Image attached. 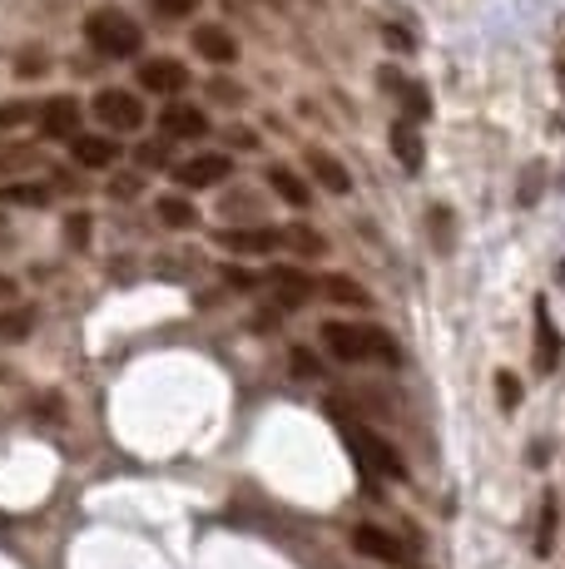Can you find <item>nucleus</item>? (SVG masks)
<instances>
[{
    "label": "nucleus",
    "mask_w": 565,
    "mask_h": 569,
    "mask_svg": "<svg viewBox=\"0 0 565 569\" xmlns=\"http://www.w3.org/2000/svg\"><path fill=\"white\" fill-rule=\"evenodd\" d=\"M139 84H145L149 94H179V90H189V70H184L179 60H169V54H155V60H145V70H139Z\"/></svg>",
    "instance_id": "obj_8"
},
{
    "label": "nucleus",
    "mask_w": 565,
    "mask_h": 569,
    "mask_svg": "<svg viewBox=\"0 0 565 569\" xmlns=\"http://www.w3.org/2000/svg\"><path fill=\"white\" fill-rule=\"evenodd\" d=\"M393 154H397V163L407 173L422 169V139H417V129H412L407 119H397V124H393Z\"/></svg>",
    "instance_id": "obj_18"
},
{
    "label": "nucleus",
    "mask_w": 565,
    "mask_h": 569,
    "mask_svg": "<svg viewBox=\"0 0 565 569\" xmlns=\"http://www.w3.org/2000/svg\"><path fill=\"white\" fill-rule=\"evenodd\" d=\"M80 114H85V109H80L75 94H56V100L40 104L36 119H40V129H46L50 139H75V134H80Z\"/></svg>",
    "instance_id": "obj_7"
},
{
    "label": "nucleus",
    "mask_w": 565,
    "mask_h": 569,
    "mask_svg": "<svg viewBox=\"0 0 565 569\" xmlns=\"http://www.w3.org/2000/svg\"><path fill=\"white\" fill-rule=\"evenodd\" d=\"M85 228H90V218H85V213H75V218H70V243H75V248L85 243Z\"/></svg>",
    "instance_id": "obj_30"
},
{
    "label": "nucleus",
    "mask_w": 565,
    "mask_h": 569,
    "mask_svg": "<svg viewBox=\"0 0 565 569\" xmlns=\"http://www.w3.org/2000/svg\"><path fill=\"white\" fill-rule=\"evenodd\" d=\"M353 545H357V555H367V560L407 565V550H402V545H397L387 530H377V525H357V530H353Z\"/></svg>",
    "instance_id": "obj_9"
},
{
    "label": "nucleus",
    "mask_w": 565,
    "mask_h": 569,
    "mask_svg": "<svg viewBox=\"0 0 565 569\" xmlns=\"http://www.w3.org/2000/svg\"><path fill=\"white\" fill-rule=\"evenodd\" d=\"M155 6V16H165V20H189L194 10H199V0H149Z\"/></svg>",
    "instance_id": "obj_26"
},
{
    "label": "nucleus",
    "mask_w": 565,
    "mask_h": 569,
    "mask_svg": "<svg viewBox=\"0 0 565 569\" xmlns=\"http://www.w3.org/2000/svg\"><path fill=\"white\" fill-rule=\"evenodd\" d=\"M6 298H16V282H10V278H0V302H6Z\"/></svg>",
    "instance_id": "obj_32"
},
{
    "label": "nucleus",
    "mask_w": 565,
    "mask_h": 569,
    "mask_svg": "<svg viewBox=\"0 0 565 569\" xmlns=\"http://www.w3.org/2000/svg\"><path fill=\"white\" fill-rule=\"evenodd\" d=\"M214 238H219V248H228V253H248V258H264L274 248H282L278 228H219Z\"/></svg>",
    "instance_id": "obj_6"
},
{
    "label": "nucleus",
    "mask_w": 565,
    "mask_h": 569,
    "mask_svg": "<svg viewBox=\"0 0 565 569\" xmlns=\"http://www.w3.org/2000/svg\"><path fill=\"white\" fill-rule=\"evenodd\" d=\"M0 199L20 203V208H46L50 203V189H40V183H10V189H0Z\"/></svg>",
    "instance_id": "obj_23"
},
{
    "label": "nucleus",
    "mask_w": 565,
    "mask_h": 569,
    "mask_svg": "<svg viewBox=\"0 0 565 569\" xmlns=\"http://www.w3.org/2000/svg\"><path fill=\"white\" fill-rule=\"evenodd\" d=\"M308 173L318 179V189H328V193H353V173H347V163H338L328 154V149H308Z\"/></svg>",
    "instance_id": "obj_11"
},
{
    "label": "nucleus",
    "mask_w": 565,
    "mask_h": 569,
    "mask_svg": "<svg viewBox=\"0 0 565 569\" xmlns=\"http://www.w3.org/2000/svg\"><path fill=\"white\" fill-rule=\"evenodd\" d=\"M159 124H165V134L174 139H204L209 134V114L194 104H169L165 114H159Z\"/></svg>",
    "instance_id": "obj_13"
},
{
    "label": "nucleus",
    "mask_w": 565,
    "mask_h": 569,
    "mask_svg": "<svg viewBox=\"0 0 565 569\" xmlns=\"http://www.w3.org/2000/svg\"><path fill=\"white\" fill-rule=\"evenodd\" d=\"M159 223L174 228V233H184V228H199V208H194L189 199H179V193H165V199L155 203Z\"/></svg>",
    "instance_id": "obj_16"
},
{
    "label": "nucleus",
    "mask_w": 565,
    "mask_h": 569,
    "mask_svg": "<svg viewBox=\"0 0 565 569\" xmlns=\"http://www.w3.org/2000/svg\"><path fill=\"white\" fill-rule=\"evenodd\" d=\"M496 397H502V407H506V411H516V407H521V381L511 377V371H502V377H496Z\"/></svg>",
    "instance_id": "obj_27"
},
{
    "label": "nucleus",
    "mask_w": 565,
    "mask_h": 569,
    "mask_svg": "<svg viewBox=\"0 0 565 569\" xmlns=\"http://www.w3.org/2000/svg\"><path fill=\"white\" fill-rule=\"evenodd\" d=\"M293 371H303V377H313V371H318V362H313L308 352H293Z\"/></svg>",
    "instance_id": "obj_31"
},
{
    "label": "nucleus",
    "mask_w": 565,
    "mask_h": 569,
    "mask_svg": "<svg viewBox=\"0 0 565 569\" xmlns=\"http://www.w3.org/2000/svg\"><path fill=\"white\" fill-rule=\"evenodd\" d=\"M278 233H282V248H293V253H303V258H323V253H328L323 233H313V228H303V223L278 228Z\"/></svg>",
    "instance_id": "obj_21"
},
{
    "label": "nucleus",
    "mask_w": 565,
    "mask_h": 569,
    "mask_svg": "<svg viewBox=\"0 0 565 569\" xmlns=\"http://www.w3.org/2000/svg\"><path fill=\"white\" fill-rule=\"evenodd\" d=\"M30 119H36V104H0V129H20V124H30Z\"/></svg>",
    "instance_id": "obj_25"
},
{
    "label": "nucleus",
    "mask_w": 565,
    "mask_h": 569,
    "mask_svg": "<svg viewBox=\"0 0 565 569\" xmlns=\"http://www.w3.org/2000/svg\"><path fill=\"white\" fill-rule=\"evenodd\" d=\"M551 550H556V500H546V510H541V530H536V555L546 560Z\"/></svg>",
    "instance_id": "obj_24"
},
{
    "label": "nucleus",
    "mask_w": 565,
    "mask_h": 569,
    "mask_svg": "<svg viewBox=\"0 0 565 569\" xmlns=\"http://www.w3.org/2000/svg\"><path fill=\"white\" fill-rule=\"evenodd\" d=\"M383 84L402 94V104H407V119H427V114H432V100H427V90H422V84H407V80H402V74H393V70L383 74Z\"/></svg>",
    "instance_id": "obj_19"
},
{
    "label": "nucleus",
    "mask_w": 565,
    "mask_h": 569,
    "mask_svg": "<svg viewBox=\"0 0 565 569\" xmlns=\"http://www.w3.org/2000/svg\"><path fill=\"white\" fill-rule=\"evenodd\" d=\"M85 36H90V46L100 54H110V60H135L139 46H145V30L135 26V20L125 16V10L105 6V10H90V20H85Z\"/></svg>",
    "instance_id": "obj_2"
},
{
    "label": "nucleus",
    "mask_w": 565,
    "mask_h": 569,
    "mask_svg": "<svg viewBox=\"0 0 565 569\" xmlns=\"http://www.w3.org/2000/svg\"><path fill=\"white\" fill-rule=\"evenodd\" d=\"M174 183L179 189H219V183H228V173H234V159L228 154H189V159H179L174 163Z\"/></svg>",
    "instance_id": "obj_4"
},
{
    "label": "nucleus",
    "mask_w": 565,
    "mask_h": 569,
    "mask_svg": "<svg viewBox=\"0 0 565 569\" xmlns=\"http://www.w3.org/2000/svg\"><path fill=\"white\" fill-rule=\"evenodd\" d=\"M343 446L353 451V461L363 466V476H373V480H377V476H387V480H402V476H407L402 456H397L377 431H367V426L343 421Z\"/></svg>",
    "instance_id": "obj_3"
},
{
    "label": "nucleus",
    "mask_w": 565,
    "mask_h": 569,
    "mask_svg": "<svg viewBox=\"0 0 565 569\" xmlns=\"http://www.w3.org/2000/svg\"><path fill=\"white\" fill-rule=\"evenodd\" d=\"M70 159L80 163V169H110V163L119 159V144L105 134H75L70 139Z\"/></svg>",
    "instance_id": "obj_12"
},
{
    "label": "nucleus",
    "mask_w": 565,
    "mask_h": 569,
    "mask_svg": "<svg viewBox=\"0 0 565 569\" xmlns=\"http://www.w3.org/2000/svg\"><path fill=\"white\" fill-rule=\"evenodd\" d=\"M115 199H139V173H119V179L110 183Z\"/></svg>",
    "instance_id": "obj_28"
},
{
    "label": "nucleus",
    "mask_w": 565,
    "mask_h": 569,
    "mask_svg": "<svg viewBox=\"0 0 565 569\" xmlns=\"http://www.w3.org/2000/svg\"><path fill=\"white\" fill-rule=\"evenodd\" d=\"M318 342L328 347V357H338V362H347V367H357V362H397L393 332L367 327V322H343V317H333V322L318 327Z\"/></svg>",
    "instance_id": "obj_1"
},
{
    "label": "nucleus",
    "mask_w": 565,
    "mask_h": 569,
    "mask_svg": "<svg viewBox=\"0 0 565 569\" xmlns=\"http://www.w3.org/2000/svg\"><path fill=\"white\" fill-rule=\"evenodd\" d=\"M556 362H561V332H556V322H551L546 302H541L536 308V367L556 371Z\"/></svg>",
    "instance_id": "obj_15"
},
{
    "label": "nucleus",
    "mask_w": 565,
    "mask_h": 569,
    "mask_svg": "<svg viewBox=\"0 0 565 569\" xmlns=\"http://www.w3.org/2000/svg\"><path fill=\"white\" fill-rule=\"evenodd\" d=\"M268 288H274L278 308H303L313 292V278L303 268H268Z\"/></svg>",
    "instance_id": "obj_10"
},
{
    "label": "nucleus",
    "mask_w": 565,
    "mask_h": 569,
    "mask_svg": "<svg viewBox=\"0 0 565 569\" xmlns=\"http://www.w3.org/2000/svg\"><path fill=\"white\" fill-rule=\"evenodd\" d=\"M323 298L343 302V308H373L367 288H363V282H353V278H323Z\"/></svg>",
    "instance_id": "obj_20"
},
{
    "label": "nucleus",
    "mask_w": 565,
    "mask_h": 569,
    "mask_svg": "<svg viewBox=\"0 0 565 569\" xmlns=\"http://www.w3.org/2000/svg\"><path fill=\"white\" fill-rule=\"evenodd\" d=\"M90 109L105 129H119V134H135V129L145 124V104H139L129 90H100Z\"/></svg>",
    "instance_id": "obj_5"
},
{
    "label": "nucleus",
    "mask_w": 565,
    "mask_h": 569,
    "mask_svg": "<svg viewBox=\"0 0 565 569\" xmlns=\"http://www.w3.org/2000/svg\"><path fill=\"white\" fill-rule=\"evenodd\" d=\"M139 163H149V169H155V163H165V144H159V139L139 144Z\"/></svg>",
    "instance_id": "obj_29"
},
{
    "label": "nucleus",
    "mask_w": 565,
    "mask_h": 569,
    "mask_svg": "<svg viewBox=\"0 0 565 569\" xmlns=\"http://www.w3.org/2000/svg\"><path fill=\"white\" fill-rule=\"evenodd\" d=\"M40 149L30 144H0V173H20V169H36Z\"/></svg>",
    "instance_id": "obj_22"
},
{
    "label": "nucleus",
    "mask_w": 565,
    "mask_h": 569,
    "mask_svg": "<svg viewBox=\"0 0 565 569\" xmlns=\"http://www.w3.org/2000/svg\"><path fill=\"white\" fill-rule=\"evenodd\" d=\"M194 50H199L209 64H234L238 60V40L228 36L224 26H199L194 30Z\"/></svg>",
    "instance_id": "obj_14"
},
{
    "label": "nucleus",
    "mask_w": 565,
    "mask_h": 569,
    "mask_svg": "<svg viewBox=\"0 0 565 569\" xmlns=\"http://www.w3.org/2000/svg\"><path fill=\"white\" fill-rule=\"evenodd\" d=\"M268 183H274V193H278L282 203H293V208H308V203H313V189H308V183H303L293 169H282V163H274V169H268Z\"/></svg>",
    "instance_id": "obj_17"
}]
</instances>
